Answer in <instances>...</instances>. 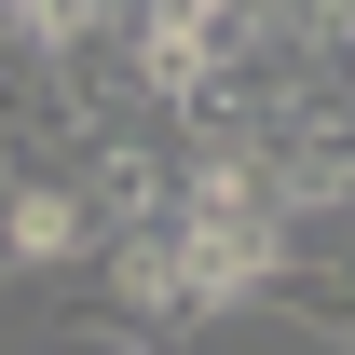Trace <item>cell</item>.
<instances>
[{"label":"cell","mask_w":355,"mask_h":355,"mask_svg":"<svg viewBox=\"0 0 355 355\" xmlns=\"http://www.w3.org/2000/svg\"><path fill=\"white\" fill-rule=\"evenodd\" d=\"M273 301H287V314H314V328H342V342H355V219H342V260H328V273H287Z\"/></svg>","instance_id":"1"}]
</instances>
